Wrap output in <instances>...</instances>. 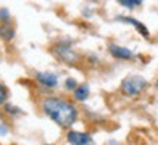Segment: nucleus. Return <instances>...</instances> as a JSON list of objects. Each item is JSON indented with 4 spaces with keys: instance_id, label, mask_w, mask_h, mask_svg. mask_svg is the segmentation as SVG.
Here are the masks:
<instances>
[{
    "instance_id": "1a4fd4ad",
    "label": "nucleus",
    "mask_w": 158,
    "mask_h": 145,
    "mask_svg": "<svg viewBox=\"0 0 158 145\" xmlns=\"http://www.w3.org/2000/svg\"><path fill=\"white\" fill-rule=\"evenodd\" d=\"M73 97L76 101H85L89 97V87L86 84H81L73 91Z\"/></svg>"
},
{
    "instance_id": "ddd939ff",
    "label": "nucleus",
    "mask_w": 158,
    "mask_h": 145,
    "mask_svg": "<svg viewBox=\"0 0 158 145\" xmlns=\"http://www.w3.org/2000/svg\"><path fill=\"white\" fill-rule=\"evenodd\" d=\"M9 18H10V15H9V11H7V9H0V21H2V22L9 21Z\"/></svg>"
},
{
    "instance_id": "f03ea898",
    "label": "nucleus",
    "mask_w": 158,
    "mask_h": 145,
    "mask_svg": "<svg viewBox=\"0 0 158 145\" xmlns=\"http://www.w3.org/2000/svg\"><path fill=\"white\" fill-rule=\"evenodd\" d=\"M147 79L141 76V75H130L127 78L123 79L122 82V91L123 94H126L127 97H135V95H139L147 88Z\"/></svg>"
},
{
    "instance_id": "9b49d317",
    "label": "nucleus",
    "mask_w": 158,
    "mask_h": 145,
    "mask_svg": "<svg viewBox=\"0 0 158 145\" xmlns=\"http://www.w3.org/2000/svg\"><path fill=\"white\" fill-rule=\"evenodd\" d=\"M6 98H7V89L2 82H0V106L6 103Z\"/></svg>"
},
{
    "instance_id": "0eeeda50",
    "label": "nucleus",
    "mask_w": 158,
    "mask_h": 145,
    "mask_svg": "<svg viewBox=\"0 0 158 145\" xmlns=\"http://www.w3.org/2000/svg\"><path fill=\"white\" fill-rule=\"evenodd\" d=\"M117 21L124 22V23H130L132 27H135L138 29V32L141 34L143 38H149V31H148V28L141 21H138V19H135V18H132V16H117Z\"/></svg>"
},
{
    "instance_id": "39448f33",
    "label": "nucleus",
    "mask_w": 158,
    "mask_h": 145,
    "mask_svg": "<svg viewBox=\"0 0 158 145\" xmlns=\"http://www.w3.org/2000/svg\"><path fill=\"white\" fill-rule=\"evenodd\" d=\"M35 79L40 85H43L45 88H54L59 85V78L54 73L50 72H37L35 73Z\"/></svg>"
},
{
    "instance_id": "9d476101",
    "label": "nucleus",
    "mask_w": 158,
    "mask_h": 145,
    "mask_svg": "<svg viewBox=\"0 0 158 145\" xmlns=\"http://www.w3.org/2000/svg\"><path fill=\"white\" fill-rule=\"evenodd\" d=\"M78 87V82H76V79L73 78H68L64 81V88L68 89V91H75Z\"/></svg>"
},
{
    "instance_id": "2eb2a0df",
    "label": "nucleus",
    "mask_w": 158,
    "mask_h": 145,
    "mask_svg": "<svg viewBox=\"0 0 158 145\" xmlns=\"http://www.w3.org/2000/svg\"><path fill=\"white\" fill-rule=\"evenodd\" d=\"M7 132H9V128L6 126L5 123L0 122V136H5V135L7 134Z\"/></svg>"
},
{
    "instance_id": "20e7f679",
    "label": "nucleus",
    "mask_w": 158,
    "mask_h": 145,
    "mask_svg": "<svg viewBox=\"0 0 158 145\" xmlns=\"http://www.w3.org/2000/svg\"><path fill=\"white\" fill-rule=\"evenodd\" d=\"M69 145H95V141L86 132H78V130H69L66 135Z\"/></svg>"
},
{
    "instance_id": "dca6fc26",
    "label": "nucleus",
    "mask_w": 158,
    "mask_h": 145,
    "mask_svg": "<svg viewBox=\"0 0 158 145\" xmlns=\"http://www.w3.org/2000/svg\"><path fill=\"white\" fill-rule=\"evenodd\" d=\"M155 88H157V91H158V79H157V84H155Z\"/></svg>"
},
{
    "instance_id": "6e6552de",
    "label": "nucleus",
    "mask_w": 158,
    "mask_h": 145,
    "mask_svg": "<svg viewBox=\"0 0 158 145\" xmlns=\"http://www.w3.org/2000/svg\"><path fill=\"white\" fill-rule=\"evenodd\" d=\"M0 37L6 41H10L15 37V28L12 23H9V21L0 23Z\"/></svg>"
},
{
    "instance_id": "423d86ee",
    "label": "nucleus",
    "mask_w": 158,
    "mask_h": 145,
    "mask_svg": "<svg viewBox=\"0 0 158 145\" xmlns=\"http://www.w3.org/2000/svg\"><path fill=\"white\" fill-rule=\"evenodd\" d=\"M108 51H110L111 56L118 59V60H130V59H133V51L129 50L127 47H122V45H117V44H110Z\"/></svg>"
},
{
    "instance_id": "7ed1b4c3",
    "label": "nucleus",
    "mask_w": 158,
    "mask_h": 145,
    "mask_svg": "<svg viewBox=\"0 0 158 145\" xmlns=\"http://www.w3.org/2000/svg\"><path fill=\"white\" fill-rule=\"evenodd\" d=\"M53 53L59 57V60L64 62V63H75L78 60V54L75 53V50L70 47L68 43H59V44L53 49Z\"/></svg>"
},
{
    "instance_id": "f257e3e1",
    "label": "nucleus",
    "mask_w": 158,
    "mask_h": 145,
    "mask_svg": "<svg viewBox=\"0 0 158 145\" xmlns=\"http://www.w3.org/2000/svg\"><path fill=\"white\" fill-rule=\"evenodd\" d=\"M41 107L43 112L63 129H69L78 119V110L73 103L62 97H45L41 101Z\"/></svg>"
},
{
    "instance_id": "4468645a",
    "label": "nucleus",
    "mask_w": 158,
    "mask_h": 145,
    "mask_svg": "<svg viewBox=\"0 0 158 145\" xmlns=\"http://www.w3.org/2000/svg\"><path fill=\"white\" fill-rule=\"evenodd\" d=\"M5 109H6V112H9L10 114H16V113H19L21 110L19 109H16V107H13L12 104H6L5 106Z\"/></svg>"
},
{
    "instance_id": "f8f14e48",
    "label": "nucleus",
    "mask_w": 158,
    "mask_h": 145,
    "mask_svg": "<svg viewBox=\"0 0 158 145\" xmlns=\"http://www.w3.org/2000/svg\"><path fill=\"white\" fill-rule=\"evenodd\" d=\"M118 5L124 6V7H129V9H132V7H136V6L141 5V2H127V0H120L118 2Z\"/></svg>"
}]
</instances>
